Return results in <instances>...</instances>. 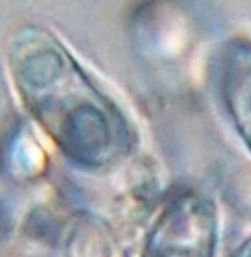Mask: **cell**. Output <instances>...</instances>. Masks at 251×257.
Listing matches in <instances>:
<instances>
[{"instance_id": "obj_1", "label": "cell", "mask_w": 251, "mask_h": 257, "mask_svg": "<svg viewBox=\"0 0 251 257\" xmlns=\"http://www.w3.org/2000/svg\"><path fill=\"white\" fill-rule=\"evenodd\" d=\"M216 210L206 197L188 193L165 213L151 244L150 257H213Z\"/></svg>"}, {"instance_id": "obj_2", "label": "cell", "mask_w": 251, "mask_h": 257, "mask_svg": "<svg viewBox=\"0 0 251 257\" xmlns=\"http://www.w3.org/2000/svg\"><path fill=\"white\" fill-rule=\"evenodd\" d=\"M220 95L231 122L251 151V38L235 37L220 59Z\"/></svg>"}]
</instances>
